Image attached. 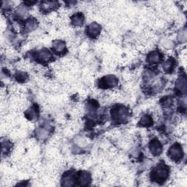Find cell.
<instances>
[{"mask_svg": "<svg viewBox=\"0 0 187 187\" xmlns=\"http://www.w3.org/2000/svg\"><path fill=\"white\" fill-rule=\"evenodd\" d=\"M168 175V170L164 167H159L154 173V179L158 181L165 180Z\"/></svg>", "mask_w": 187, "mask_h": 187, "instance_id": "6da1fadb", "label": "cell"}, {"mask_svg": "<svg viewBox=\"0 0 187 187\" xmlns=\"http://www.w3.org/2000/svg\"><path fill=\"white\" fill-rule=\"evenodd\" d=\"M169 156L172 159L179 160L182 157V149L178 145H174L169 150Z\"/></svg>", "mask_w": 187, "mask_h": 187, "instance_id": "7a4b0ae2", "label": "cell"}, {"mask_svg": "<svg viewBox=\"0 0 187 187\" xmlns=\"http://www.w3.org/2000/svg\"><path fill=\"white\" fill-rule=\"evenodd\" d=\"M117 79L114 77V76H108L102 80L101 86L103 87H114L117 84Z\"/></svg>", "mask_w": 187, "mask_h": 187, "instance_id": "3957f363", "label": "cell"}, {"mask_svg": "<svg viewBox=\"0 0 187 187\" xmlns=\"http://www.w3.org/2000/svg\"><path fill=\"white\" fill-rule=\"evenodd\" d=\"M88 33L90 36L97 37L100 32V26L97 23H92L88 27Z\"/></svg>", "mask_w": 187, "mask_h": 187, "instance_id": "277c9868", "label": "cell"}, {"mask_svg": "<svg viewBox=\"0 0 187 187\" xmlns=\"http://www.w3.org/2000/svg\"><path fill=\"white\" fill-rule=\"evenodd\" d=\"M150 149L153 154L158 155L161 151V146L159 143V142H158L157 140H154V141L151 143Z\"/></svg>", "mask_w": 187, "mask_h": 187, "instance_id": "5b68a950", "label": "cell"}, {"mask_svg": "<svg viewBox=\"0 0 187 187\" xmlns=\"http://www.w3.org/2000/svg\"><path fill=\"white\" fill-rule=\"evenodd\" d=\"M53 48L57 53H62L65 49V44L61 40H56L53 43Z\"/></svg>", "mask_w": 187, "mask_h": 187, "instance_id": "8992f818", "label": "cell"}, {"mask_svg": "<svg viewBox=\"0 0 187 187\" xmlns=\"http://www.w3.org/2000/svg\"><path fill=\"white\" fill-rule=\"evenodd\" d=\"M38 58L40 59V61L46 62L50 60V58H51V54H50V53L48 50H43L39 53Z\"/></svg>", "mask_w": 187, "mask_h": 187, "instance_id": "52a82bcc", "label": "cell"}, {"mask_svg": "<svg viewBox=\"0 0 187 187\" xmlns=\"http://www.w3.org/2000/svg\"><path fill=\"white\" fill-rule=\"evenodd\" d=\"M80 185H87L90 181V176L88 173H83L80 175L78 178Z\"/></svg>", "mask_w": 187, "mask_h": 187, "instance_id": "ba28073f", "label": "cell"}, {"mask_svg": "<svg viewBox=\"0 0 187 187\" xmlns=\"http://www.w3.org/2000/svg\"><path fill=\"white\" fill-rule=\"evenodd\" d=\"M149 59L151 63L156 64V63H158L159 62L160 59H161V56H160V54L158 52H153V53H151L150 54Z\"/></svg>", "mask_w": 187, "mask_h": 187, "instance_id": "9c48e42d", "label": "cell"}, {"mask_svg": "<svg viewBox=\"0 0 187 187\" xmlns=\"http://www.w3.org/2000/svg\"><path fill=\"white\" fill-rule=\"evenodd\" d=\"M176 87H177L178 89L181 91V92H186V79L184 78H183L178 80L177 83H176Z\"/></svg>", "mask_w": 187, "mask_h": 187, "instance_id": "30bf717a", "label": "cell"}, {"mask_svg": "<svg viewBox=\"0 0 187 187\" xmlns=\"http://www.w3.org/2000/svg\"><path fill=\"white\" fill-rule=\"evenodd\" d=\"M83 17L82 15L77 14L73 17V23L76 26H80L83 24Z\"/></svg>", "mask_w": 187, "mask_h": 187, "instance_id": "8fae6325", "label": "cell"}, {"mask_svg": "<svg viewBox=\"0 0 187 187\" xmlns=\"http://www.w3.org/2000/svg\"><path fill=\"white\" fill-rule=\"evenodd\" d=\"M152 119L149 116H143L140 119V124L143 126H149L151 124Z\"/></svg>", "mask_w": 187, "mask_h": 187, "instance_id": "7c38bea8", "label": "cell"}, {"mask_svg": "<svg viewBox=\"0 0 187 187\" xmlns=\"http://www.w3.org/2000/svg\"><path fill=\"white\" fill-rule=\"evenodd\" d=\"M17 15L18 16H20V17H22V18H24L26 17V16H27L28 15V10L26 8V7H18V9L17 10Z\"/></svg>", "mask_w": 187, "mask_h": 187, "instance_id": "4fadbf2b", "label": "cell"}, {"mask_svg": "<svg viewBox=\"0 0 187 187\" xmlns=\"http://www.w3.org/2000/svg\"><path fill=\"white\" fill-rule=\"evenodd\" d=\"M173 66H174V63H173V61L169 59V60L166 61L165 63L163 64V69H164L165 71H170V70L173 69Z\"/></svg>", "mask_w": 187, "mask_h": 187, "instance_id": "5bb4252c", "label": "cell"}, {"mask_svg": "<svg viewBox=\"0 0 187 187\" xmlns=\"http://www.w3.org/2000/svg\"><path fill=\"white\" fill-rule=\"evenodd\" d=\"M26 29L29 31L34 30V29H35V28L37 27V23H36V22L34 21V20L31 19V20H29V21L26 23Z\"/></svg>", "mask_w": 187, "mask_h": 187, "instance_id": "9a60e30c", "label": "cell"}, {"mask_svg": "<svg viewBox=\"0 0 187 187\" xmlns=\"http://www.w3.org/2000/svg\"><path fill=\"white\" fill-rule=\"evenodd\" d=\"M26 116H27V117L29 118V119H30L31 120L34 119V118H36V116H37V112H36L35 109L33 108V107L29 109V110H28L27 113H26Z\"/></svg>", "mask_w": 187, "mask_h": 187, "instance_id": "2e32d148", "label": "cell"}, {"mask_svg": "<svg viewBox=\"0 0 187 187\" xmlns=\"http://www.w3.org/2000/svg\"><path fill=\"white\" fill-rule=\"evenodd\" d=\"M64 186H73V178L72 176H65L64 178Z\"/></svg>", "mask_w": 187, "mask_h": 187, "instance_id": "e0dca14e", "label": "cell"}, {"mask_svg": "<svg viewBox=\"0 0 187 187\" xmlns=\"http://www.w3.org/2000/svg\"><path fill=\"white\" fill-rule=\"evenodd\" d=\"M17 80H20V81H25L26 79V75L23 73H20L17 75V77H16Z\"/></svg>", "mask_w": 187, "mask_h": 187, "instance_id": "ac0fdd59", "label": "cell"}]
</instances>
